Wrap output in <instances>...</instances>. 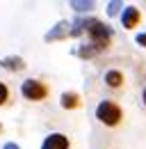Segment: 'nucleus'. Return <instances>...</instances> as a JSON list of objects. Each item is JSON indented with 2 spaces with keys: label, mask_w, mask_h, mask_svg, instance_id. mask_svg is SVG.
Wrapping results in <instances>:
<instances>
[{
  "label": "nucleus",
  "mask_w": 146,
  "mask_h": 149,
  "mask_svg": "<svg viewBox=\"0 0 146 149\" xmlns=\"http://www.w3.org/2000/svg\"><path fill=\"white\" fill-rule=\"evenodd\" d=\"M85 30L89 32L91 44H94L98 51H105V48L110 46V41H112V30H110L103 21H98V19L85 21Z\"/></svg>",
  "instance_id": "obj_1"
},
{
  "label": "nucleus",
  "mask_w": 146,
  "mask_h": 149,
  "mask_svg": "<svg viewBox=\"0 0 146 149\" xmlns=\"http://www.w3.org/2000/svg\"><path fill=\"white\" fill-rule=\"evenodd\" d=\"M96 117H98L105 126H119L121 119H123V112H121V108H119L114 101L105 99V101L98 103V108H96Z\"/></svg>",
  "instance_id": "obj_2"
},
{
  "label": "nucleus",
  "mask_w": 146,
  "mask_h": 149,
  "mask_svg": "<svg viewBox=\"0 0 146 149\" xmlns=\"http://www.w3.org/2000/svg\"><path fill=\"white\" fill-rule=\"evenodd\" d=\"M21 92L25 99H30V101H41V99H46V85L41 83V80H34V78H28L23 85H21Z\"/></svg>",
  "instance_id": "obj_3"
},
{
  "label": "nucleus",
  "mask_w": 146,
  "mask_h": 149,
  "mask_svg": "<svg viewBox=\"0 0 146 149\" xmlns=\"http://www.w3.org/2000/svg\"><path fill=\"white\" fill-rule=\"evenodd\" d=\"M41 149H69V138L64 133H50L41 142Z\"/></svg>",
  "instance_id": "obj_4"
},
{
  "label": "nucleus",
  "mask_w": 146,
  "mask_h": 149,
  "mask_svg": "<svg viewBox=\"0 0 146 149\" xmlns=\"http://www.w3.org/2000/svg\"><path fill=\"white\" fill-rule=\"evenodd\" d=\"M139 21H142V14H139V9H137V7H126V9H123V16H121L123 28L132 30V28H137V25H139Z\"/></svg>",
  "instance_id": "obj_5"
},
{
  "label": "nucleus",
  "mask_w": 146,
  "mask_h": 149,
  "mask_svg": "<svg viewBox=\"0 0 146 149\" xmlns=\"http://www.w3.org/2000/svg\"><path fill=\"white\" fill-rule=\"evenodd\" d=\"M80 106H82V99H80L78 92H64L62 94V108L75 110V108H80Z\"/></svg>",
  "instance_id": "obj_6"
},
{
  "label": "nucleus",
  "mask_w": 146,
  "mask_h": 149,
  "mask_svg": "<svg viewBox=\"0 0 146 149\" xmlns=\"http://www.w3.org/2000/svg\"><path fill=\"white\" fill-rule=\"evenodd\" d=\"M0 67L2 69H9V71H21V69H25V62H23V57L9 55V57H2L0 60Z\"/></svg>",
  "instance_id": "obj_7"
},
{
  "label": "nucleus",
  "mask_w": 146,
  "mask_h": 149,
  "mask_svg": "<svg viewBox=\"0 0 146 149\" xmlns=\"http://www.w3.org/2000/svg\"><path fill=\"white\" fill-rule=\"evenodd\" d=\"M66 35H71V30H69V23H66V21H62V23H57L53 30L46 35V41H55V39L66 37Z\"/></svg>",
  "instance_id": "obj_8"
},
{
  "label": "nucleus",
  "mask_w": 146,
  "mask_h": 149,
  "mask_svg": "<svg viewBox=\"0 0 146 149\" xmlns=\"http://www.w3.org/2000/svg\"><path fill=\"white\" fill-rule=\"evenodd\" d=\"M105 83H107L110 87H121L123 85V74L116 71V69H110L107 74H105Z\"/></svg>",
  "instance_id": "obj_9"
},
{
  "label": "nucleus",
  "mask_w": 146,
  "mask_h": 149,
  "mask_svg": "<svg viewBox=\"0 0 146 149\" xmlns=\"http://www.w3.org/2000/svg\"><path fill=\"white\" fill-rule=\"evenodd\" d=\"M71 7L75 12H89V9H94V2L91 0H73Z\"/></svg>",
  "instance_id": "obj_10"
},
{
  "label": "nucleus",
  "mask_w": 146,
  "mask_h": 149,
  "mask_svg": "<svg viewBox=\"0 0 146 149\" xmlns=\"http://www.w3.org/2000/svg\"><path fill=\"white\" fill-rule=\"evenodd\" d=\"M96 53H101L94 44H87V46H82V48H78V55L80 57H91V55H96Z\"/></svg>",
  "instance_id": "obj_11"
},
{
  "label": "nucleus",
  "mask_w": 146,
  "mask_h": 149,
  "mask_svg": "<svg viewBox=\"0 0 146 149\" xmlns=\"http://www.w3.org/2000/svg\"><path fill=\"white\" fill-rule=\"evenodd\" d=\"M7 99H9V90H7V85H5V83H0V106H2Z\"/></svg>",
  "instance_id": "obj_12"
},
{
  "label": "nucleus",
  "mask_w": 146,
  "mask_h": 149,
  "mask_svg": "<svg viewBox=\"0 0 146 149\" xmlns=\"http://www.w3.org/2000/svg\"><path fill=\"white\" fill-rule=\"evenodd\" d=\"M119 9H121V2H110V5H107V14H110V16H114Z\"/></svg>",
  "instance_id": "obj_13"
},
{
  "label": "nucleus",
  "mask_w": 146,
  "mask_h": 149,
  "mask_svg": "<svg viewBox=\"0 0 146 149\" xmlns=\"http://www.w3.org/2000/svg\"><path fill=\"white\" fill-rule=\"evenodd\" d=\"M135 41H137V44H139L142 48H146V32H139V35L135 37Z\"/></svg>",
  "instance_id": "obj_14"
},
{
  "label": "nucleus",
  "mask_w": 146,
  "mask_h": 149,
  "mask_svg": "<svg viewBox=\"0 0 146 149\" xmlns=\"http://www.w3.org/2000/svg\"><path fill=\"white\" fill-rule=\"evenodd\" d=\"M2 149H21V147H18V145H14V142H7Z\"/></svg>",
  "instance_id": "obj_15"
},
{
  "label": "nucleus",
  "mask_w": 146,
  "mask_h": 149,
  "mask_svg": "<svg viewBox=\"0 0 146 149\" xmlns=\"http://www.w3.org/2000/svg\"><path fill=\"white\" fill-rule=\"evenodd\" d=\"M142 99H144V106H146V87H144V92H142Z\"/></svg>",
  "instance_id": "obj_16"
}]
</instances>
